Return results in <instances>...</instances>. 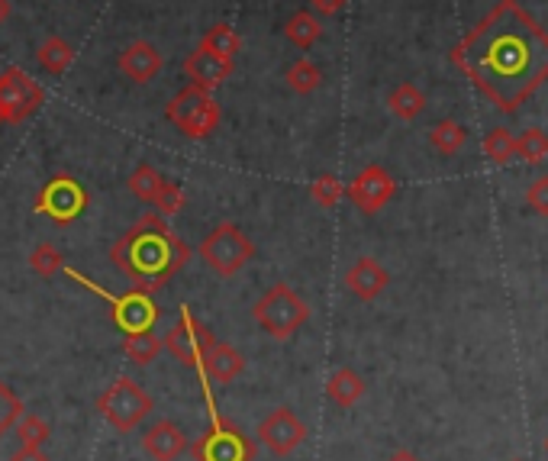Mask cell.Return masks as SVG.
I'll list each match as a JSON object with an SVG mask.
<instances>
[{
	"mask_svg": "<svg viewBox=\"0 0 548 461\" xmlns=\"http://www.w3.org/2000/svg\"><path fill=\"white\" fill-rule=\"evenodd\" d=\"M10 461H49V455L42 449H33V445H20V449L10 455Z\"/></svg>",
	"mask_w": 548,
	"mask_h": 461,
	"instance_id": "36",
	"label": "cell"
},
{
	"mask_svg": "<svg viewBox=\"0 0 548 461\" xmlns=\"http://www.w3.org/2000/svg\"><path fill=\"white\" fill-rule=\"evenodd\" d=\"M284 36H287V42H294L297 49H313L316 42H320V36H323V23H320V17H313L310 10H297L291 20L284 23Z\"/></svg>",
	"mask_w": 548,
	"mask_h": 461,
	"instance_id": "22",
	"label": "cell"
},
{
	"mask_svg": "<svg viewBox=\"0 0 548 461\" xmlns=\"http://www.w3.org/2000/svg\"><path fill=\"white\" fill-rule=\"evenodd\" d=\"M387 461H420V455H413V452H407V449H400V452H394Z\"/></svg>",
	"mask_w": 548,
	"mask_h": 461,
	"instance_id": "38",
	"label": "cell"
},
{
	"mask_svg": "<svg viewBox=\"0 0 548 461\" xmlns=\"http://www.w3.org/2000/svg\"><path fill=\"white\" fill-rule=\"evenodd\" d=\"M30 268L36 271L39 278H55L65 268L62 252L52 246V242H39V246L30 252Z\"/></svg>",
	"mask_w": 548,
	"mask_h": 461,
	"instance_id": "32",
	"label": "cell"
},
{
	"mask_svg": "<svg viewBox=\"0 0 548 461\" xmlns=\"http://www.w3.org/2000/svg\"><path fill=\"white\" fill-rule=\"evenodd\" d=\"M46 104V91L23 68L10 65L0 71V126H23Z\"/></svg>",
	"mask_w": 548,
	"mask_h": 461,
	"instance_id": "9",
	"label": "cell"
},
{
	"mask_svg": "<svg viewBox=\"0 0 548 461\" xmlns=\"http://www.w3.org/2000/svg\"><path fill=\"white\" fill-rule=\"evenodd\" d=\"M110 262L136 291L155 294L191 262V246L171 229L165 216L142 213L126 233L113 242Z\"/></svg>",
	"mask_w": 548,
	"mask_h": 461,
	"instance_id": "2",
	"label": "cell"
},
{
	"mask_svg": "<svg viewBox=\"0 0 548 461\" xmlns=\"http://www.w3.org/2000/svg\"><path fill=\"white\" fill-rule=\"evenodd\" d=\"M252 320L262 326L271 339L284 342L297 336V329L310 320V307L291 284H271L262 294V300L252 307Z\"/></svg>",
	"mask_w": 548,
	"mask_h": 461,
	"instance_id": "4",
	"label": "cell"
},
{
	"mask_svg": "<svg viewBox=\"0 0 548 461\" xmlns=\"http://www.w3.org/2000/svg\"><path fill=\"white\" fill-rule=\"evenodd\" d=\"M526 204L532 207V213H539V216H548V175L536 178L529 184V191H526Z\"/></svg>",
	"mask_w": 548,
	"mask_h": 461,
	"instance_id": "35",
	"label": "cell"
},
{
	"mask_svg": "<svg viewBox=\"0 0 548 461\" xmlns=\"http://www.w3.org/2000/svg\"><path fill=\"white\" fill-rule=\"evenodd\" d=\"M13 429H17L20 445H33V449H42V445H46V442L52 439L49 423L42 420V416H36V413H23Z\"/></svg>",
	"mask_w": 548,
	"mask_h": 461,
	"instance_id": "30",
	"label": "cell"
},
{
	"mask_svg": "<svg viewBox=\"0 0 548 461\" xmlns=\"http://www.w3.org/2000/svg\"><path fill=\"white\" fill-rule=\"evenodd\" d=\"M387 107H391V113H394L397 120L410 123V120H416L426 110V94L416 88L413 81H403V84H397L391 94H387Z\"/></svg>",
	"mask_w": 548,
	"mask_h": 461,
	"instance_id": "21",
	"label": "cell"
},
{
	"mask_svg": "<svg viewBox=\"0 0 548 461\" xmlns=\"http://www.w3.org/2000/svg\"><path fill=\"white\" fill-rule=\"evenodd\" d=\"M452 65L500 113H516L548 81V33L519 0H500L452 49Z\"/></svg>",
	"mask_w": 548,
	"mask_h": 461,
	"instance_id": "1",
	"label": "cell"
},
{
	"mask_svg": "<svg viewBox=\"0 0 548 461\" xmlns=\"http://www.w3.org/2000/svg\"><path fill=\"white\" fill-rule=\"evenodd\" d=\"M516 158H523L529 165H542L548 158V133H542V129H526L523 136H516Z\"/></svg>",
	"mask_w": 548,
	"mask_h": 461,
	"instance_id": "29",
	"label": "cell"
},
{
	"mask_svg": "<svg viewBox=\"0 0 548 461\" xmlns=\"http://www.w3.org/2000/svg\"><path fill=\"white\" fill-rule=\"evenodd\" d=\"M468 142V129L455 123V120H439L436 126L429 129V146L442 152V155H455L461 152V146Z\"/></svg>",
	"mask_w": 548,
	"mask_h": 461,
	"instance_id": "25",
	"label": "cell"
},
{
	"mask_svg": "<svg viewBox=\"0 0 548 461\" xmlns=\"http://www.w3.org/2000/svg\"><path fill=\"white\" fill-rule=\"evenodd\" d=\"M165 59H162V52H158L149 39H133L129 46L120 52V59H117V68H120V75L129 78V81H136V84H149L158 78V71H162Z\"/></svg>",
	"mask_w": 548,
	"mask_h": 461,
	"instance_id": "14",
	"label": "cell"
},
{
	"mask_svg": "<svg viewBox=\"0 0 548 461\" xmlns=\"http://www.w3.org/2000/svg\"><path fill=\"white\" fill-rule=\"evenodd\" d=\"M545 452H548V439H545Z\"/></svg>",
	"mask_w": 548,
	"mask_h": 461,
	"instance_id": "40",
	"label": "cell"
},
{
	"mask_svg": "<svg viewBox=\"0 0 548 461\" xmlns=\"http://www.w3.org/2000/svg\"><path fill=\"white\" fill-rule=\"evenodd\" d=\"M10 13H13V7H10V0H0V26H4V23L10 20Z\"/></svg>",
	"mask_w": 548,
	"mask_h": 461,
	"instance_id": "39",
	"label": "cell"
},
{
	"mask_svg": "<svg viewBox=\"0 0 548 461\" xmlns=\"http://www.w3.org/2000/svg\"><path fill=\"white\" fill-rule=\"evenodd\" d=\"M233 68H236V62L210 55L204 49H197L184 59V75L191 78L194 88H204V91H216L220 84H226L229 75H233Z\"/></svg>",
	"mask_w": 548,
	"mask_h": 461,
	"instance_id": "16",
	"label": "cell"
},
{
	"mask_svg": "<svg viewBox=\"0 0 548 461\" xmlns=\"http://www.w3.org/2000/svg\"><path fill=\"white\" fill-rule=\"evenodd\" d=\"M310 197H313V204L316 207H323V210H333L339 200L345 197V184L336 178V175H320V178H313L310 184Z\"/></svg>",
	"mask_w": 548,
	"mask_h": 461,
	"instance_id": "31",
	"label": "cell"
},
{
	"mask_svg": "<svg viewBox=\"0 0 548 461\" xmlns=\"http://www.w3.org/2000/svg\"><path fill=\"white\" fill-rule=\"evenodd\" d=\"M91 207V194L88 187H84L75 175H68V171H59V175H52L46 184L39 187L36 194V216H46L55 226H71L78 220V216Z\"/></svg>",
	"mask_w": 548,
	"mask_h": 461,
	"instance_id": "7",
	"label": "cell"
},
{
	"mask_svg": "<svg viewBox=\"0 0 548 461\" xmlns=\"http://www.w3.org/2000/svg\"><path fill=\"white\" fill-rule=\"evenodd\" d=\"M26 413V407H23V400L17 397V391L0 378V439L7 436V432L17 426V420Z\"/></svg>",
	"mask_w": 548,
	"mask_h": 461,
	"instance_id": "33",
	"label": "cell"
},
{
	"mask_svg": "<svg viewBox=\"0 0 548 461\" xmlns=\"http://www.w3.org/2000/svg\"><path fill=\"white\" fill-rule=\"evenodd\" d=\"M62 271H65V275H68L71 281H81L84 287H88V291H94L97 297H104V300H107L113 323H117V329H120L123 336H129V333H146V329L155 326V320H158V307H155L152 294L136 291V287H129L126 294H107V291H100V287H97L94 281L81 278L75 268H62Z\"/></svg>",
	"mask_w": 548,
	"mask_h": 461,
	"instance_id": "8",
	"label": "cell"
},
{
	"mask_svg": "<svg viewBox=\"0 0 548 461\" xmlns=\"http://www.w3.org/2000/svg\"><path fill=\"white\" fill-rule=\"evenodd\" d=\"M258 439L262 445L278 458H287L291 452H297L307 439V426L300 423V416L287 407H278L274 413H268L262 423H258Z\"/></svg>",
	"mask_w": 548,
	"mask_h": 461,
	"instance_id": "13",
	"label": "cell"
},
{
	"mask_svg": "<svg viewBox=\"0 0 548 461\" xmlns=\"http://www.w3.org/2000/svg\"><path fill=\"white\" fill-rule=\"evenodd\" d=\"M326 397L336 403V407H342V410H349V407H355L358 400L365 397V381L358 378V371H352V368H339L333 378L326 381Z\"/></svg>",
	"mask_w": 548,
	"mask_h": 461,
	"instance_id": "19",
	"label": "cell"
},
{
	"mask_svg": "<svg viewBox=\"0 0 548 461\" xmlns=\"http://www.w3.org/2000/svg\"><path fill=\"white\" fill-rule=\"evenodd\" d=\"M187 449L184 432L171 420H158L142 432V452L152 461H178Z\"/></svg>",
	"mask_w": 548,
	"mask_h": 461,
	"instance_id": "17",
	"label": "cell"
},
{
	"mask_svg": "<svg viewBox=\"0 0 548 461\" xmlns=\"http://www.w3.org/2000/svg\"><path fill=\"white\" fill-rule=\"evenodd\" d=\"M397 194V181L384 165H365L358 175L352 178V184L345 187V197L362 210V213H378L394 200Z\"/></svg>",
	"mask_w": 548,
	"mask_h": 461,
	"instance_id": "12",
	"label": "cell"
},
{
	"mask_svg": "<svg viewBox=\"0 0 548 461\" xmlns=\"http://www.w3.org/2000/svg\"><path fill=\"white\" fill-rule=\"evenodd\" d=\"M310 4L316 7L323 13V17H333V13H339L345 4H349V0H310Z\"/></svg>",
	"mask_w": 548,
	"mask_h": 461,
	"instance_id": "37",
	"label": "cell"
},
{
	"mask_svg": "<svg viewBox=\"0 0 548 461\" xmlns=\"http://www.w3.org/2000/svg\"><path fill=\"white\" fill-rule=\"evenodd\" d=\"M36 59H39L42 71H49V75L59 78L71 68V62H75V46H71V42L62 39V36H46L39 42Z\"/></svg>",
	"mask_w": 548,
	"mask_h": 461,
	"instance_id": "20",
	"label": "cell"
},
{
	"mask_svg": "<svg viewBox=\"0 0 548 461\" xmlns=\"http://www.w3.org/2000/svg\"><path fill=\"white\" fill-rule=\"evenodd\" d=\"M197 49H204L210 55H220V59H229V62H236V55L242 49V39L239 33L233 30V26H226V23H216L210 26V30L204 33V39H200V46Z\"/></svg>",
	"mask_w": 548,
	"mask_h": 461,
	"instance_id": "23",
	"label": "cell"
},
{
	"mask_svg": "<svg viewBox=\"0 0 548 461\" xmlns=\"http://www.w3.org/2000/svg\"><path fill=\"white\" fill-rule=\"evenodd\" d=\"M484 155L490 158L494 165H507L516 158V136L510 133V129H490V133L484 136Z\"/></svg>",
	"mask_w": 548,
	"mask_h": 461,
	"instance_id": "28",
	"label": "cell"
},
{
	"mask_svg": "<svg viewBox=\"0 0 548 461\" xmlns=\"http://www.w3.org/2000/svg\"><path fill=\"white\" fill-rule=\"evenodd\" d=\"M165 117L184 139L200 142V139H207V136L216 133V129H220L223 107H220V100L213 97V91L187 84V88H181L165 104Z\"/></svg>",
	"mask_w": 548,
	"mask_h": 461,
	"instance_id": "3",
	"label": "cell"
},
{
	"mask_svg": "<svg viewBox=\"0 0 548 461\" xmlns=\"http://www.w3.org/2000/svg\"><path fill=\"white\" fill-rule=\"evenodd\" d=\"M162 184H165L162 171H158L155 165H149V162H139V165L133 168V175L126 178L129 194H136L139 200H146V204H152L155 194L162 191Z\"/></svg>",
	"mask_w": 548,
	"mask_h": 461,
	"instance_id": "26",
	"label": "cell"
},
{
	"mask_svg": "<svg viewBox=\"0 0 548 461\" xmlns=\"http://www.w3.org/2000/svg\"><path fill=\"white\" fill-rule=\"evenodd\" d=\"M197 258L213 271V275L236 278L239 271L255 258V242L245 236L236 223H220L200 239Z\"/></svg>",
	"mask_w": 548,
	"mask_h": 461,
	"instance_id": "5",
	"label": "cell"
},
{
	"mask_svg": "<svg viewBox=\"0 0 548 461\" xmlns=\"http://www.w3.org/2000/svg\"><path fill=\"white\" fill-rule=\"evenodd\" d=\"M200 371L216 384H233L245 371V355L229 342H213V349L204 355V362H200Z\"/></svg>",
	"mask_w": 548,
	"mask_h": 461,
	"instance_id": "18",
	"label": "cell"
},
{
	"mask_svg": "<svg viewBox=\"0 0 548 461\" xmlns=\"http://www.w3.org/2000/svg\"><path fill=\"white\" fill-rule=\"evenodd\" d=\"M323 84V71L310 59H297L291 68H287V88L294 94H313Z\"/></svg>",
	"mask_w": 548,
	"mask_h": 461,
	"instance_id": "27",
	"label": "cell"
},
{
	"mask_svg": "<svg viewBox=\"0 0 548 461\" xmlns=\"http://www.w3.org/2000/svg\"><path fill=\"white\" fill-rule=\"evenodd\" d=\"M213 342H216V336L197 320L194 307H187V304L181 307L175 326H171L168 333H165V339H162L165 349L175 355L184 368H200L204 355L213 349Z\"/></svg>",
	"mask_w": 548,
	"mask_h": 461,
	"instance_id": "11",
	"label": "cell"
},
{
	"mask_svg": "<svg viewBox=\"0 0 548 461\" xmlns=\"http://www.w3.org/2000/svg\"><path fill=\"white\" fill-rule=\"evenodd\" d=\"M162 349H165V345H162V339L152 333V329H146V333H129V336H123V355L133 365H139V368L152 365Z\"/></svg>",
	"mask_w": 548,
	"mask_h": 461,
	"instance_id": "24",
	"label": "cell"
},
{
	"mask_svg": "<svg viewBox=\"0 0 548 461\" xmlns=\"http://www.w3.org/2000/svg\"><path fill=\"white\" fill-rule=\"evenodd\" d=\"M387 284H391V275H387V268L378 262V258H358V262L345 271V287H349V294L365 300V304H371V300H378Z\"/></svg>",
	"mask_w": 548,
	"mask_h": 461,
	"instance_id": "15",
	"label": "cell"
},
{
	"mask_svg": "<svg viewBox=\"0 0 548 461\" xmlns=\"http://www.w3.org/2000/svg\"><path fill=\"white\" fill-rule=\"evenodd\" d=\"M152 207H155L158 216H165V220H171V216H178V213L187 207V197H184V191H181V187H178L175 181H165V184H162V191L155 194Z\"/></svg>",
	"mask_w": 548,
	"mask_h": 461,
	"instance_id": "34",
	"label": "cell"
},
{
	"mask_svg": "<svg viewBox=\"0 0 548 461\" xmlns=\"http://www.w3.org/2000/svg\"><path fill=\"white\" fill-rule=\"evenodd\" d=\"M97 413L104 416V420L117 432H133L139 423L149 420L152 397L139 381L117 378L104 394L97 397Z\"/></svg>",
	"mask_w": 548,
	"mask_h": 461,
	"instance_id": "6",
	"label": "cell"
},
{
	"mask_svg": "<svg viewBox=\"0 0 548 461\" xmlns=\"http://www.w3.org/2000/svg\"><path fill=\"white\" fill-rule=\"evenodd\" d=\"M194 461H252L255 458V442L233 423H226L223 416H213L210 429L191 445Z\"/></svg>",
	"mask_w": 548,
	"mask_h": 461,
	"instance_id": "10",
	"label": "cell"
}]
</instances>
